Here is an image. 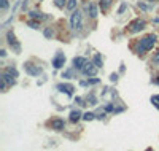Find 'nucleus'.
<instances>
[{"instance_id":"nucleus-2","label":"nucleus","mask_w":159,"mask_h":151,"mask_svg":"<svg viewBox=\"0 0 159 151\" xmlns=\"http://www.w3.org/2000/svg\"><path fill=\"white\" fill-rule=\"evenodd\" d=\"M70 26H72V29H75V30H80V29L83 27V18H81V13H80L78 10H75V11L72 13Z\"/></svg>"},{"instance_id":"nucleus-27","label":"nucleus","mask_w":159,"mask_h":151,"mask_svg":"<svg viewBox=\"0 0 159 151\" xmlns=\"http://www.w3.org/2000/svg\"><path fill=\"white\" fill-rule=\"evenodd\" d=\"M75 102H76L78 105H81V107H84V105H86V103H84V100H83L81 97H76V99H75Z\"/></svg>"},{"instance_id":"nucleus-31","label":"nucleus","mask_w":159,"mask_h":151,"mask_svg":"<svg viewBox=\"0 0 159 151\" xmlns=\"http://www.w3.org/2000/svg\"><path fill=\"white\" fill-rule=\"evenodd\" d=\"M153 62H159V51L153 56Z\"/></svg>"},{"instance_id":"nucleus-22","label":"nucleus","mask_w":159,"mask_h":151,"mask_svg":"<svg viewBox=\"0 0 159 151\" xmlns=\"http://www.w3.org/2000/svg\"><path fill=\"white\" fill-rule=\"evenodd\" d=\"M86 100H88V103H91V105H95V103H97V100H95L94 94H89V96L86 97Z\"/></svg>"},{"instance_id":"nucleus-32","label":"nucleus","mask_w":159,"mask_h":151,"mask_svg":"<svg viewBox=\"0 0 159 151\" xmlns=\"http://www.w3.org/2000/svg\"><path fill=\"white\" fill-rule=\"evenodd\" d=\"M45 35H46V37H53V30L46 29V30H45Z\"/></svg>"},{"instance_id":"nucleus-8","label":"nucleus","mask_w":159,"mask_h":151,"mask_svg":"<svg viewBox=\"0 0 159 151\" xmlns=\"http://www.w3.org/2000/svg\"><path fill=\"white\" fill-rule=\"evenodd\" d=\"M64 64H65V56L62 53H58V54H56V57L53 59V67H54V69H62Z\"/></svg>"},{"instance_id":"nucleus-7","label":"nucleus","mask_w":159,"mask_h":151,"mask_svg":"<svg viewBox=\"0 0 159 151\" xmlns=\"http://www.w3.org/2000/svg\"><path fill=\"white\" fill-rule=\"evenodd\" d=\"M81 72H83L84 75H88V76L89 75L92 76V75H95V72H97V67H95L94 62H86V64H84V67L81 69Z\"/></svg>"},{"instance_id":"nucleus-6","label":"nucleus","mask_w":159,"mask_h":151,"mask_svg":"<svg viewBox=\"0 0 159 151\" xmlns=\"http://www.w3.org/2000/svg\"><path fill=\"white\" fill-rule=\"evenodd\" d=\"M24 70H26V73H29L30 76H38L40 75V69L37 65H33L32 62H26L24 64Z\"/></svg>"},{"instance_id":"nucleus-23","label":"nucleus","mask_w":159,"mask_h":151,"mask_svg":"<svg viewBox=\"0 0 159 151\" xmlns=\"http://www.w3.org/2000/svg\"><path fill=\"white\" fill-rule=\"evenodd\" d=\"M151 103L159 110V96H153V97H151Z\"/></svg>"},{"instance_id":"nucleus-33","label":"nucleus","mask_w":159,"mask_h":151,"mask_svg":"<svg viewBox=\"0 0 159 151\" xmlns=\"http://www.w3.org/2000/svg\"><path fill=\"white\" fill-rule=\"evenodd\" d=\"M0 54H2V57H5V56H7V51H5V49H2V51H0Z\"/></svg>"},{"instance_id":"nucleus-5","label":"nucleus","mask_w":159,"mask_h":151,"mask_svg":"<svg viewBox=\"0 0 159 151\" xmlns=\"http://www.w3.org/2000/svg\"><path fill=\"white\" fill-rule=\"evenodd\" d=\"M14 85V76L10 75L8 72H3L2 73V91L7 89V86H13Z\"/></svg>"},{"instance_id":"nucleus-9","label":"nucleus","mask_w":159,"mask_h":151,"mask_svg":"<svg viewBox=\"0 0 159 151\" xmlns=\"http://www.w3.org/2000/svg\"><path fill=\"white\" fill-rule=\"evenodd\" d=\"M48 126L51 127V129H54V131H62V129H64V126H65V122H64V119L56 118V119H53V121H49Z\"/></svg>"},{"instance_id":"nucleus-12","label":"nucleus","mask_w":159,"mask_h":151,"mask_svg":"<svg viewBox=\"0 0 159 151\" xmlns=\"http://www.w3.org/2000/svg\"><path fill=\"white\" fill-rule=\"evenodd\" d=\"M29 16H30V19H37V21H43V19H46L48 16H45V13H42V11H30L29 13Z\"/></svg>"},{"instance_id":"nucleus-3","label":"nucleus","mask_w":159,"mask_h":151,"mask_svg":"<svg viewBox=\"0 0 159 151\" xmlns=\"http://www.w3.org/2000/svg\"><path fill=\"white\" fill-rule=\"evenodd\" d=\"M145 26H146V22H145L143 19H135V21H132V22L129 24V32H130V33H137V32H140V30H143Z\"/></svg>"},{"instance_id":"nucleus-29","label":"nucleus","mask_w":159,"mask_h":151,"mask_svg":"<svg viewBox=\"0 0 159 151\" xmlns=\"http://www.w3.org/2000/svg\"><path fill=\"white\" fill-rule=\"evenodd\" d=\"M126 8H127V5H126V3H123L121 7H119V10H118V14H121V13H123V11L126 10Z\"/></svg>"},{"instance_id":"nucleus-20","label":"nucleus","mask_w":159,"mask_h":151,"mask_svg":"<svg viewBox=\"0 0 159 151\" xmlns=\"http://www.w3.org/2000/svg\"><path fill=\"white\" fill-rule=\"evenodd\" d=\"M65 2H69V0H54V5H56L58 8H64L65 5H67Z\"/></svg>"},{"instance_id":"nucleus-19","label":"nucleus","mask_w":159,"mask_h":151,"mask_svg":"<svg viewBox=\"0 0 159 151\" xmlns=\"http://www.w3.org/2000/svg\"><path fill=\"white\" fill-rule=\"evenodd\" d=\"M5 72H8L10 75H13L14 78H18V70H16L14 67H7V70H5Z\"/></svg>"},{"instance_id":"nucleus-10","label":"nucleus","mask_w":159,"mask_h":151,"mask_svg":"<svg viewBox=\"0 0 159 151\" xmlns=\"http://www.w3.org/2000/svg\"><path fill=\"white\" fill-rule=\"evenodd\" d=\"M58 89H59L61 92H65L67 96H72V94H73V91H75V88H73L72 85H67V83H65V85H64V83H61V85H58Z\"/></svg>"},{"instance_id":"nucleus-17","label":"nucleus","mask_w":159,"mask_h":151,"mask_svg":"<svg viewBox=\"0 0 159 151\" xmlns=\"http://www.w3.org/2000/svg\"><path fill=\"white\" fill-rule=\"evenodd\" d=\"M27 26H30L32 29H38V27H40V21H33V19H29V21H27Z\"/></svg>"},{"instance_id":"nucleus-13","label":"nucleus","mask_w":159,"mask_h":151,"mask_svg":"<svg viewBox=\"0 0 159 151\" xmlns=\"http://www.w3.org/2000/svg\"><path fill=\"white\" fill-rule=\"evenodd\" d=\"M86 62H88V60L84 59V57H75V59H73V67H75V69H78V70H81Z\"/></svg>"},{"instance_id":"nucleus-28","label":"nucleus","mask_w":159,"mask_h":151,"mask_svg":"<svg viewBox=\"0 0 159 151\" xmlns=\"http://www.w3.org/2000/svg\"><path fill=\"white\" fill-rule=\"evenodd\" d=\"M110 81L116 83V81H118V73H111V75H110Z\"/></svg>"},{"instance_id":"nucleus-18","label":"nucleus","mask_w":159,"mask_h":151,"mask_svg":"<svg viewBox=\"0 0 159 151\" xmlns=\"http://www.w3.org/2000/svg\"><path fill=\"white\" fill-rule=\"evenodd\" d=\"M94 118H95V115H94V113H91V111H88V113H84V115H83V119H84V121H92Z\"/></svg>"},{"instance_id":"nucleus-34","label":"nucleus","mask_w":159,"mask_h":151,"mask_svg":"<svg viewBox=\"0 0 159 151\" xmlns=\"http://www.w3.org/2000/svg\"><path fill=\"white\" fill-rule=\"evenodd\" d=\"M154 83H156V85H159V76H156V78H154Z\"/></svg>"},{"instance_id":"nucleus-16","label":"nucleus","mask_w":159,"mask_h":151,"mask_svg":"<svg viewBox=\"0 0 159 151\" xmlns=\"http://www.w3.org/2000/svg\"><path fill=\"white\" fill-rule=\"evenodd\" d=\"M92 62L95 64V67H97V69H102V56H100V54H95L94 59H92Z\"/></svg>"},{"instance_id":"nucleus-4","label":"nucleus","mask_w":159,"mask_h":151,"mask_svg":"<svg viewBox=\"0 0 159 151\" xmlns=\"http://www.w3.org/2000/svg\"><path fill=\"white\" fill-rule=\"evenodd\" d=\"M7 40H8V45L14 49L16 53H21V45L18 43V40H16V37H14V33L11 32V30L7 33Z\"/></svg>"},{"instance_id":"nucleus-30","label":"nucleus","mask_w":159,"mask_h":151,"mask_svg":"<svg viewBox=\"0 0 159 151\" xmlns=\"http://www.w3.org/2000/svg\"><path fill=\"white\" fill-rule=\"evenodd\" d=\"M69 76H72V70H67L65 73H62V78H69Z\"/></svg>"},{"instance_id":"nucleus-25","label":"nucleus","mask_w":159,"mask_h":151,"mask_svg":"<svg viewBox=\"0 0 159 151\" xmlns=\"http://www.w3.org/2000/svg\"><path fill=\"white\" fill-rule=\"evenodd\" d=\"M139 8L145 10V11H148V10H150V7H148V5H145L143 2H139Z\"/></svg>"},{"instance_id":"nucleus-11","label":"nucleus","mask_w":159,"mask_h":151,"mask_svg":"<svg viewBox=\"0 0 159 151\" xmlns=\"http://www.w3.org/2000/svg\"><path fill=\"white\" fill-rule=\"evenodd\" d=\"M86 8H88V11H89V16H91V18H92V19L97 18V14H99L97 5H95V3H89V5H86Z\"/></svg>"},{"instance_id":"nucleus-1","label":"nucleus","mask_w":159,"mask_h":151,"mask_svg":"<svg viewBox=\"0 0 159 151\" xmlns=\"http://www.w3.org/2000/svg\"><path fill=\"white\" fill-rule=\"evenodd\" d=\"M156 43V35L154 33H150V35H145L143 38H140L137 46H135V51H137L139 54H143L146 51H150V49L154 46Z\"/></svg>"},{"instance_id":"nucleus-36","label":"nucleus","mask_w":159,"mask_h":151,"mask_svg":"<svg viewBox=\"0 0 159 151\" xmlns=\"http://www.w3.org/2000/svg\"><path fill=\"white\" fill-rule=\"evenodd\" d=\"M148 2H150V3H153V2H154V0H148Z\"/></svg>"},{"instance_id":"nucleus-14","label":"nucleus","mask_w":159,"mask_h":151,"mask_svg":"<svg viewBox=\"0 0 159 151\" xmlns=\"http://www.w3.org/2000/svg\"><path fill=\"white\" fill-rule=\"evenodd\" d=\"M83 118V115H81V111L80 110H73L72 113H70V121L72 122H76V121H80Z\"/></svg>"},{"instance_id":"nucleus-37","label":"nucleus","mask_w":159,"mask_h":151,"mask_svg":"<svg viewBox=\"0 0 159 151\" xmlns=\"http://www.w3.org/2000/svg\"><path fill=\"white\" fill-rule=\"evenodd\" d=\"M146 151H153V149H146Z\"/></svg>"},{"instance_id":"nucleus-15","label":"nucleus","mask_w":159,"mask_h":151,"mask_svg":"<svg viewBox=\"0 0 159 151\" xmlns=\"http://www.w3.org/2000/svg\"><path fill=\"white\" fill-rule=\"evenodd\" d=\"M100 8H102V11H108L110 10V7H111V0H100Z\"/></svg>"},{"instance_id":"nucleus-21","label":"nucleus","mask_w":159,"mask_h":151,"mask_svg":"<svg viewBox=\"0 0 159 151\" xmlns=\"http://www.w3.org/2000/svg\"><path fill=\"white\" fill-rule=\"evenodd\" d=\"M0 10H2V11L8 10V0H0Z\"/></svg>"},{"instance_id":"nucleus-35","label":"nucleus","mask_w":159,"mask_h":151,"mask_svg":"<svg viewBox=\"0 0 159 151\" xmlns=\"http://www.w3.org/2000/svg\"><path fill=\"white\" fill-rule=\"evenodd\" d=\"M153 22H156V24H159V19H153Z\"/></svg>"},{"instance_id":"nucleus-26","label":"nucleus","mask_w":159,"mask_h":151,"mask_svg":"<svg viewBox=\"0 0 159 151\" xmlns=\"http://www.w3.org/2000/svg\"><path fill=\"white\" fill-rule=\"evenodd\" d=\"M100 80L99 78H91V80H88V85H97Z\"/></svg>"},{"instance_id":"nucleus-24","label":"nucleus","mask_w":159,"mask_h":151,"mask_svg":"<svg viewBox=\"0 0 159 151\" xmlns=\"http://www.w3.org/2000/svg\"><path fill=\"white\" fill-rule=\"evenodd\" d=\"M75 7H76V0H69L67 2V8L69 10H75Z\"/></svg>"}]
</instances>
